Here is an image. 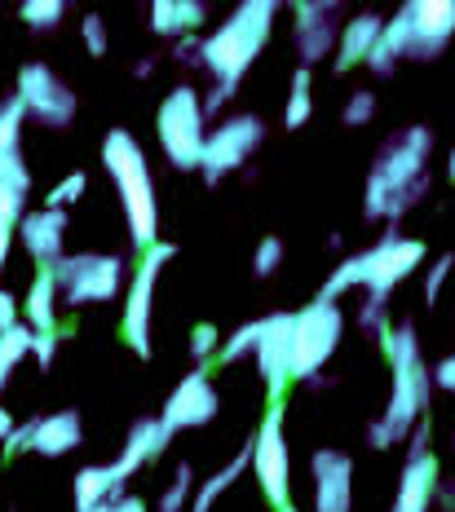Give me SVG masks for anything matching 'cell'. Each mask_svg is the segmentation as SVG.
<instances>
[{
	"label": "cell",
	"mask_w": 455,
	"mask_h": 512,
	"mask_svg": "<svg viewBox=\"0 0 455 512\" xmlns=\"http://www.w3.org/2000/svg\"><path fill=\"white\" fill-rule=\"evenodd\" d=\"M429 151H433L429 128H407L394 142L380 146V159L367 173V190H363L367 221H398L429 195Z\"/></svg>",
	"instance_id": "cell-1"
},
{
	"label": "cell",
	"mask_w": 455,
	"mask_h": 512,
	"mask_svg": "<svg viewBox=\"0 0 455 512\" xmlns=\"http://www.w3.org/2000/svg\"><path fill=\"white\" fill-rule=\"evenodd\" d=\"M376 340H380V354L389 358L394 384H389L385 415L367 429V442H372L376 451H389V446H398L402 437L420 424V415H425L433 371H425V362H420V340L411 327H385Z\"/></svg>",
	"instance_id": "cell-2"
},
{
	"label": "cell",
	"mask_w": 455,
	"mask_h": 512,
	"mask_svg": "<svg viewBox=\"0 0 455 512\" xmlns=\"http://www.w3.org/2000/svg\"><path fill=\"white\" fill-rule=\"evenodd\" d=\"M102 168H107L115 190H120L124 221H129L137 252L155 248L160 243V204H155V177H151V164H146V151L137 146V137L124 133V128H111L102 137Z\"/></svg>",
	"instance_id": "cell-3"
},
{
	"label": "cell",
	"mask_w": 455,
	"mask_h": 512,
	"mask_svg": "<svg viewBox=\"0 0 455 512\" xmlns=\"http://www.w3.org/2000/svg\"><path fill=\"white\" fill-rule=\"evenodd\" d=\"M425 261V243L420 239H407V234H394L389 230L385 239L376 243V248L358 252V256H345L341 265H336L332 274H327L323 283V301H336V296L354 292V287H367V296H376V301H385L394 287L407 279L416 265Z\"/></svg>",
	"instance_id": "cell-4"
},
{
	"label": "cell",
	"mask_w": 455,
	"mask_h": 512,
	"mask_svg": "<svg viewBox=\"0 0 455 512\" xmlns=\"http://www.w3.org/2000/svg\"><path fill=\"white\" fill-rule=\"evenodd\" d=\"M270 27H274V0H243L235 14L204 40L199 62L213 71L217 84L239 89L243 71H248L252 62H257V53L266 49Z\"/></svg>",
	"instance_id": "cell-5"
},
{
	"label": "cell",
	"mask_w": 455,
	"mask_h": 512,
	"mask_svg": "<svg viewBox=\"0 0 455 512\" xmlns=\"http://www.w3.org/2000/svg\"><path fill=\"white\" fill-rule=\"evenodd\" d=\"M208 115H204V98H199L190 84H177L173 93L160 102V115H155V133H160V146L168 155V164L190 173V168L204 164V142H208Z\"/></svg>",
	"instance_id": "cell-6"
},
{
	"label": "cell",
	"mask_w": 455,
	"mask_h": 512,
	"mask_svg": "<svg viewBox=\"0 0 455 512\" xmlns=\"http://www.w3.org/2000/svg\"><path fill=\"white\" fill-rule=\"evenodd\" d=\"M345 336V314L336 301H310L292 314V380H310L336 354Z\"/></svg>",
	"instance_id": "cell-7"
},
{
	"label": "cell",
	"mask_w": 455,
	"mask_h": 512,
	"mask_svg": "<svg viewBox=\"0 0 455 512\" xmlns=\"http://www.w3.org/2000/svg\"><path fill=\"white\" fill-rule=\"evenodd\" d=\"M58 274V292L71 309L80 305H98V301H115L124 283V261L107 252H76V256H62L54 265Z\"/></svg>",
	"instance_id": "cell-8"
},
{
	"label": "cell",
	"mask_w": 455,
	"mask_h": 512,
	"mask_svg": "<svg viewBox=\"0 0 455 512\" xmlns=\"http://www.w3.org/2000/svg\"><path fill=\"white\" fill-rule=\"evenodd\" d=\"M173 261V243H155V248L142 252V265H137L129 296H124V318H120V336L133 354L151 358V309H155V283H160V270Z\"/></svg>",
	"instance_id": "cell-9"
},
{
	"label": "cell",
	"mask_w": 455,
	"mask_h": 512,
	"mask_svg": "<svg viewBox=\"0 0 455 512\" xmlns=\"http://www.w3.org/2000/svg\"><path fill=\"white\" fill-rule=\"evenodd\" d=\"M252 473H257L261 495L274 504V512L292 504V499H288L292 460H288V442H283V402H270L266 420H261L257 437H252Z\"/></svg>",
	"instance_id": "cell-10"
},
{
	"label": "cell",
	"mask_w": 455,
	"mask_h": 512,
	"mask_svg": "<svg viewBox=\"0 0 455 512\" xmlns=\"http://www.w3.org/2000/svg\"><path fill=\"white\" fill-rule=\"evenodd\" d=\"M266 142V124L257 120V115H235V120L217 124L213 133H208L204 142V164H199V173L204 181L213 186V181L230 177L235 168H243L252 159V151Z\"/></svg>",
	"instance_id": "cell-11"
},
{
	"label": "cell",
	"mask_w": 455,
	"mask_h": 512,
	"mask_svg": "<svg viewBox=\"0 0 455 512\" xmlns=\"http://www.w3.org/2000/svg\"><path fill=\"white\" fill-rule=\"evenodd\" d=\"M18 98L27 102V115H36V124H45V128H67L76 120V93L45 62H27L18 71Z\"/></svg>",
	"instance_id": "cell-12"
},
{
	"label": "cell",
	"mask_w": 455,
	"mask_h": 512,
	"mask_svg": "<svg viewBox=\"0 0 455 512\" xmlns=\"http://www.w3.org/2000/svg\"><path fill=\"white\" fill-rule=\"evenodd\" d=\"M208 362L199 371H190V376L177 380V389L168 393V402H164V429L168 433H182V429H199V424H208L217 415V389H213V380H208Z\"/></svg>",
	"instance_id": "cell-13"
},
{
	"label": "cell",
	"mask_w": 455,
	"mask_h": 512,
	"mask_svg": "<svg viewBox=\"0 0 455 512\" xmlns=\"http://www.w3.org/2000/svg\"><path fill=\"white\" fill-rule=\"evenodd\" d=\"M257 367H261V380H266V389H270V402H283V389L292 384V314L261 318Z\"/></svg>",
	"instance_id": "cell-14"
},
{
	"label": "cell",
	"mask_w": 455,
	"mask_h": 512,
	"mask_svg": "<svg viewBox=\"0 0 455 512\" xmlns=\"http://www.w3.org/2000/svg\"><path fill=\"white\" fill-rule=\"evenodd\" d=\"M411 27V53L407 58H438L455 36V0H411L402 5Z\"/></svg>",
	"instance_id": "cell-15"
},
{
	"label": "cell",
	"mask_w": 455,
	"mask_h": 512,
	"mask_svg": "<svg viewBox=\"0 0 455 512\" xmlns=\"http://www.w3.org/2000/svg\"><path fill=\"white\" fill-rule=\"evenodd\" d=\"M168 442H173V433L164 429V420H151V415H142V420H137L133 429H129V442H124L120 460L107 464V473H111V499L124 495V482H129V477H133L142 464L160 460V455L168 451Z\"/></svg>",
	"instance_id": "cell-16"
},
{
	"label": "cell",
	"mask_w": 455,
	"mask_h": 512,
	"mask_svg": "<svg viewBox=\"0 0 455 512\" xmlns=\"http://www.w3.org/2000/svg\"><path fill=\"white\" fill-rule=\"evenodd\" d=\"M27 190H31V173L23 155H0V270H5L14 234L27 217Z\"/></svg>",
	"instance_id": "cell-17"
},
{
	"label": "cell",
	"mask_w": 455,
	"mask_h": 512,
	"mask_svg": "<svg viewBox=\"0 0 455 512\" xmlns=\"http://www.w3.org/2000/svg\"><path fill=\"white\" fill-rule=\"evenodd\" d=\"M314 512H349L354 508V460L345 451H314Z\"/></svg>",
	"instance_id": "cell-18"
},
{
	"label": "cell",
	"mask_w": 455,
	"mask_h": 512,
	"mask_svg": "<svg viewBox=\"0 0 455 512\" xmlns=\"http://www.w3.org/2000/svg\"><path fill=\"white\" fill-rule=\"evenodd\" d=\"M296 9V53H301V67H314L319 58L332 53V45H341V27H336L332 5H314V0H301Z\"/></svg>",
	"instance_id": "cell-19"
},
{
	"label": "cell",
	"mask_w": 455,
	"mask_h": 512,
	"mask_svg": "<svg viewBox=\"0 0 455 512\" xmlns=\"http://www.w3.org/2000/svg\"><path fill=\"white\" fill-rule=\"evenodd\" d=\"M18 239H23L27 256L36 265H58L62 261V243H67V212L62 208H36L23 217L18 226Z\"/></svg>",
	"instance_id": "cell-20"
},
{
	"label": "cell",
	"mask_w": 455,
	"mask_h": 512,
	"mask_svg": "<svg viewBox=\"0 0 455 512\" xmlns=\"http://www.w3.org/2000/svg\"><path fill=\"white\" fill-rule=\"evenodd\" d=\"M433 490H438V455H411L407 468L398 477V499L389 512H429L433 504Z\"/></svg>",
	"instance_id": "cell-21"
},
{
	"label": "cell",
	"mask_w": 455,
	"mask_h": 512,
	"mask_svg": "<svg viewBox=\"0 0 455 512\" xmlns=\"http://www.w3.org/2000/svg\"><path fill=\"white\" fill-rule=\"evenodd\" d=\"M58 274L54 265H40L36 279H31L27 287V301H23V323L31 327V332H58Z\"/></svg>",
	"instance_id": "cell-22"
},
{
	"label": "cell",
	"mask_w": 455,
	"mask_h": 512,
	"mask_svg": "<svg viewBox=\"0 0 455 512\" xmlns=\"http://www.w3.org/2000/svg\"><path fill=\"white\" fill-rule=\"evenodd\" d=\"M380 31H385V18H380V14H358V18H349V23L341 27V45H336V71H354L358 62L372 58Z\"/></svg>",
	"instance_id": "cell-23"
},
{
	"label": "cell",
	"mask_w": 455,
	"mask_h": 512,
	"mask_svg": "<svg viewBox=\"0 0 455 512\" xmlns=\"http://www.w3.org/2000/svg\"><path fill=\"white\" fill-rule=\"evenodd\" d=\"M80 442H84L80 415L76 411H54V415H40V420H36V442H31V451L58 460V455L76 451Z\"/></svg>",
	"instance_id": "cell-24"
},
{
	"label": "cell",
	"mask_w": 455,
	"mask_h": 512,
	"mask_svg": "<svg viewBox=\"0 0 455 512\" xmlns=\"http://www.w3.org/2000/svg\"><path fill=\"white\" fill-rule=\"evenodd\" d=\"M208 18L204 0H155L151 5V31L155 36H195Z\"/></svg>",
	"instance_id": "cell-25"
},
{
	"label": "cell",
	"mask_w": 455,
	"mask_h": 512,
	"mask_svg": "<svg viewBox=\"0 0 455 512\" xmlns=\"http://www.w3.org/2000/svg\"><path fill=\"white\" fill-rule=\"evenodd\" d=\"M248 464H252V455L243 451V455H235V460H230L226 468H221V473L208 477V482L195 490V499H190V512H213V504H217L221 495H226L230 486L239 482V477H243V468H248Z\"/></svg>",
	"instance_id": "cell-26"
},
{
	"label": "cell",
	"mask_w": 455,
	"mask_h": 512,
	"mask_svg": "<svg viewBox=\"0 0 455 512\" xmlns=\"http://www.w3.org/2000/svg\"><path fill=\"white\" fill-rule=\"evenodd\" d=\"M71 499H76V512H89L93 504L111 499V473H107V464H89V468H80L76 482H71Z\"/></svg>",
	"instance_id": "cell-27"
},
{
	"label": "cell",
	"mask_w": 455,
	"mask_h": 512,
	"mask_svg": "<svg viewBox=\"0 0 455 512\" xmlns=\"http://www.w3.org/2000/svg\"><path fill=\"white\" fill-rule=\"evenodd\" d=\"M31 327L27 323H18V327H9L5 336H0V393H5V384L14 380V371H18V362H23L31 354Z\"/></svg>",
	"instance_id": "cell-28"
},
{
	"label": "cell",
	"mask_w": 455,
	"mask_h": 512,
	"mask_svg": "<svg viewBox=\"0 0 455 512\" xmlns=\"http://www.w3.org/2000/svg\"><path fill=\"white\" fill-rule=\"evenodd\" d=\"M23 124H27V102L5 98L0 102V155H18V142H23Z\"/></svg>",
	"instance_id": "cell-29"
},
{
	"label": "cell",
	"mask_w": 455,
	"mask_h": 512,
	"mask_svg": "<svg viewBox=\"0 0 455 512\" xmlns=\"http://www.w3.org/2000/svg\"><path fill=\"white\" fill-rule=\"evenodd\" d=\"M314 111V98H310V67H296L292 76V93H288V106H283V128H301Z\"/></svg>",
	"instance_id": "cell-30"
},
{
	"label": "cell",
	"mask_w": 455,
	"mask_h": 512,
	"mask_svg": "<svg viewBox=\"0 0 455 512\" xmlns=\"http://www.w3.org/2000/svg\"><path fill=\"white\" fill-rule=\"evenodd\" d=\"M62 14H67V5L62 0H27L23 9H18V18L31 27V31H49L62 23Z\"/></svg>",
	"instance_id": "cell-31"
},
{
	"label": "cell",
	"mask_w": 455,
	"mask_h": 512,
	"mask_svg": "<svg viewBox=\"0 0 455 512\" xmlns=\"http://www.w3.org/2000/svg\"><path fill=\"white\" fill-rule=\"evenodd\" d=\"M190 495H195V473H190V464H177L173 486L164 490V499H160V508H155V512H186Z\"/></svg>",
	"instance_id": "cell-32"
},
{
	"label": "cell",
	"mask_w": 455,
	"mask_h": 512,
	"mask_svg": "<svg viewBox=\"0 0 455 512\" xmlns=\"http://www.w3.org/2000/svg\"><path fill=\"white\" fill-rule=\"evenodd\" d=\"M257 340H261V318H257V323H243V327H239V332L230 336V340H221L217 358H221V362H239L243 354H248V349H252V354H257Z\"/></svg>",
	"instance_id": "cell-33"
},
{
	"label": "cell",
	"mask_w": 455,
	"mask_h": 512,
	"mask_svg": "<svg viewBox=\"0 0 455 512\" xmlns=\"http://www.w3.org/2000/svg\"><path fill=\"white\" fill-rule=\"evenodd\" d=\"M84 190H89V177H84L80 168H76V173H71V177H62L58 186L45 195V208H62V212H67V208H71V204H76V199L84 195Z\"/></svg>",
	"instance_id": "cell-34"
},
{
	"label": "cell",
	"mask_w": 455,
	"mask_h": 512,
	"mask_svg": "<svg viewBox=\"0 0 455 512\" xmlns=\"http://www.w3.org/2000/svg\"><path fill=\"white\" fill-rule=\"evenodd\" d=\"M283 265V239L279 234H266V239L257 243V256H252V270H257V279H270L274 270Z\"/></svg>",
	"instance_id": "cell-35"
},
{
	"label": "cell",
	"mask_w": 455,
	"mask_h": 512,
	"mask_svg": "<svg viewBox=\"0 0 455 512\" xmlns=\"http://www.w3.org/2000/svg\"><path fill=\"white\" fill-rule=\"evenodd\" d=\"M372 115H376V93L372 89H354V98L345 102V124L363 128V124H372Z\"/></svg>",
	"instance_id": "cell-36"
},
{
	"label": "cell",
	"mask_w": 455,
	"mask_h": 512,
	"mask_svg": "<svg viewBox=\"0 0 455 512\" xmlns=\"http://www.w3.org/2000/svg\"><path fill=\"white\" fill-rule=\"evenodd\" d=\"M80 36H84V49H89L93 58H107V18H102V14H84Z\"/></svg>",
	"instance_id": "cell-37"
},
{
	"label": "cell",
	"mask_w": 455,
	"mask_h": 512,
	"mask_svg": "<svg viewBox=\"0 0 455 512\" xmlns=\"http://www.w3.org/2000/svg\"><path fill=\"white\" fill-rule=\"evenodd\" d=\"M213 349H221V332L213 323H195V332H190V354H195L199 362H208Z\"/></svg>",
	"instance_id": "cell-38"
},
{
	"label": "cell",
	"mask_w": 455,
	"mask_h": 512,
	"mask_svg": "<svg viewBox=\"0 0 455 512\" xmlns=\"http://www.w3.org/2000/svg\"><path fill=\"white\" fill-rule=\"evenodd\" d=\"M451 265H455V256H438V261L429 265V274H425V305H433L442 296V287H447V279H451Z\"/></svg>",
	"instance_id": "cell-39"
},
{
	"label": "cell",
	"mask_w": 455,
	"mask_h": 512,
	"mask_svg": "<svg viewBox=\"0 0 455 512\" xmlns=\"http://www.w3.org/2000/svg\"><path fill=\"white\" fill-rule=\"evenodd\" d=\"M54 354H58V332H36L31 336V358L40 367H54Z\"/></svg>",
	"instance_id": "cell-40"
},
{
	"label": "cell",
	"mask_w": 455,
	"mask_h": 512,
	"mask_svg": "<svg viewBox=\"0 0 455 512\" xmlns=\"http://www.w3.org/2000/svg\"><path fill=\"white\" fill-rule=\"evenodd\" d=\"M18 323H23V305H18L14 296L0 287V336H5L9 327H18Z\"/></svg>",
	"instance_id": "cell-41"
},
{
	"label": "cell",
	"mask_w": 455,
	"mask_h": 512,
	"mask_svg": "<svg viewBox=\"0 0 455 512\" xmlns=\"http://www.w3.org/2000/svg\"><path fill=\"white\" fill-rule=\"evenodd\" d=\"M31 442H36V420H27V424H18L14 437L5 442V455H18V451H31Z\"/></svg>",
	"instance_id": "cell-42"
},
{
	"label": "cell",
	"mask_w": 455,
	"mask_h": 512,
	"mask_svg": "<svg viewBox=\"0 0 455 512\" xmlns=\"http://www.w3.org/2000/svg\"><path fill=\"white\" fill-rule=\"evenodd\" d=\"M433 384H438V389H447V393H455V354L442 358L438 367H433Z\"/></svg>",
	"instance_id": "cell-43"
},
{
	"label": "cell",
	"mask_w": 455,
	"mask_h": 512,
	"mask_svg": "<svg viewBox=\"0 0 455 512\" xmlns=\"http://www.w3.org/2000/svg\"><path fill=\"white\" fill-rule=\"evenodd\" d=\"M199 49H204V45H199L195 36H182V40H177V49H173V58H177V62H195Z\"/></svg>",
	"instance_id": "cell-44"
},
{
	"label": "cell",
	"mask_w": 455,
	"mask_h": 512,
	"mask_svg": "<svg viewBox=\"0 0 455 512\" xmlns=\"http://www.w3.org/2000/svg\"><path fill=\"white\" fill-rule=\"evenodd\" d=\"M115 512H151V508H146L137 495H120V499H115Z\"/></svg>",
	"instance_id": "cell-45"
},
{
	"label": "cell",
	"mask_w": 455,
	"mask_h": 512,
	"mask_svg": "<svg viewBox=\"0 0 455 512\" xmlns=\"http://www.w3.org/2000/svg\"><path fill=\"white\" fill-rule=\"evenodd\" d=\"M14 429H18V424H14V415H9L5 407H0V442H9V437H14Z\"/></svg>",
	"instance_id": "cell-46"
},
{
	"label": "cell",
	"mask_w": 455,
	"mask_h": 512,
	"mask_svg": "<svg viewBox=\"0 0 455 512\" xmlns=\"http://www.w3.org/2000/svg\"><path fill=\"white\" fill-rule=\"evenodd\" d=\"M89 512H115V499H102V504H93Z\"/></svg>",
	"instance_id": "cell-47"
},
{
	"label": "cell",
	"mask_w": 455,
	"mask_h": 512,
	"mask_svg": "<svg viewBox=\"0 0 455 512\" xmlns=\"http://www.w3.org/2000/svg\"><path fill=\"white\" fill-rule=\"evenodd\" d=\"M447 177L455 181V151H451V164H447Z\"/></svg>",
	"instance_id": "cell-48"
},
{
	"label": "cell",
	"mask_w": 455,
	"mask_h": 512,
	"mask_svg": "<svg viewBox=\"0 0 455 512\" xmlns=\"http://www.w3.org/2000/svg\"><path fill=\"white\" fill-rule=\"evenodd\" d=\"M279 512H296V508H292V504H288V508H279Z\"/></svg>",
	"instance_id": "cell-49"
},
{
	"label": "cell",
	"mask_w": 455,
	"mask_h": 512,
	"mask_svg": "<svg viewBox=\"0 0 455 512\" xmlns=\"http://www.w3.org/2000/svg\"><path fill=\"white\" fill-rule=\"evenodd\" d=\"M451 504H455V495H451Z\"/></svg>",
	"instance_id": "cell-50"
}]
</instances>
